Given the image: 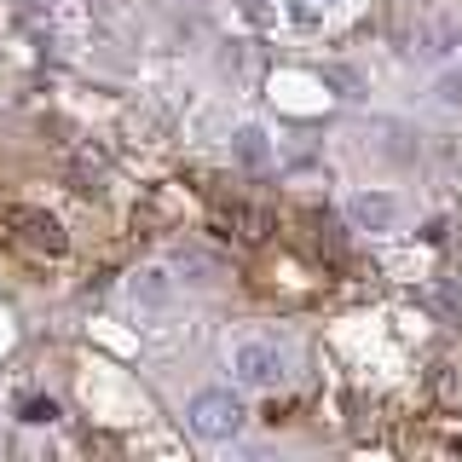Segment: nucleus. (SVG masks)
Instances as JSON below:
<instances>
[{"mask_svg": "<svg viewBox=\"0 0 462 462\" xmlns=\"http://www.w3.org/2000/svg\"><path fill=\"white\" fill-rule=\"evenodd\" d=\"M12 226H18V237L29 243V249L64 254V231H58L52 214H41V208H12Z\"/></svg>", "mask_w": 462, "mask_h": 462, "instance_id": "nucleus-4", "label": "nucleus"}, {"mask_svg": "<svg viewBox=\"0 0 462 462\" xmlns=\"http://www.w3.org/2000/svg\"><path fill=\"white\" fill-rule=\"evenodd\" d=\"M23 422H35V428L41 422H58V404L52 399H23Z\"/></svg>", "mask_w": 462, "mask_h": 462, "instance_id": "nucleus-8", "label": "nucleus"}, {"mask_svg": "<svg viewBox=\"0 0 462 462\" xmlns=\"http://www.w3.org/2000/svg\"><path fill=\"white\" fill-rule=\"evenodd\" d=\"M346 220H353L358 231H393L399 197H387V191H358V197H346Z\"/></svg>", "mask_w": 462, "mask_h": 462, "instance_id": "nucleus-3", "label": "nucleus"}, {"mask_svg": "<svg viewBox=\"0 0 462 462\" xmlns=\"http://www.w3.org/2000/svg\"><path fill=\"white\" fill-rule=\"evenodd\" d=\"M168 295H173V278H168L162 266H151V272H139V278H134V300H139V307H162Z\"/></svg>", "mask_w": 462, "mask_h": 462, "instance_id": "nucleus-5", "label": "nucleus"}, {"mask_svg": "<svg viewBox=\"0 0 462 462\" xmlns=\"http://www.w3.org/2000/svg\"><path fill=\"white\" fill-rule=\"evenodd\" d=\"M231 375L243 387H278L289 375V353L278 341H237L231 346Z\"/></svg>", "mask_w": 462, "mask_h": 462, "instance_id": "nucleus-1", "label": "nucleus"}, {"mask_svg": "<svg viewBox=\"0 0 462 462\" xmlns=\"http://www.w3.org/2000/svg\"><path fill=\"white\" fill-rule=\"evenodd\" d=\"M185 416H191V433H202V439H237V433H243V404L231 393H220V387L197 393Z\"/></svg>", "mask_w": 462, "mask_h": 462, "instance_id": "nucleus-2", "label": "nucleus"}, {"mask_svg": "<svg viewBox=\"0 0 462 462\" xmlns=\"http://www.w3.org/2000/svg\"><path fill=\"white\" fill-rule=\"evenodd\" d=\"M433 98H439L445 110H462V69H445L439 87H433Z\"/></svg>", "mask_w": 462, "mask_h": 462, "instance_id": "nucleus-7", "label": "nucleus"}, {"mask_svg": "<svg viewBox=\"0 0 462 462\" xmlns=\"http://www.w3.org/2000/svg\"><path fill=\"white\" fill-rule=\"evenodd\" d=\"M237 156L249 168H260V162H266V134H260V127H243V134H237Z\"/></svg>", "mask_w": 462, "mask_h": 462, "instance_id": "nucleus-6", "label": "nucleus"}]
</instances>
